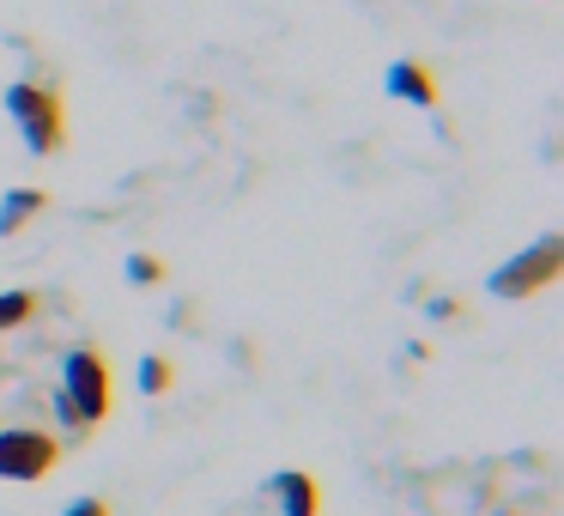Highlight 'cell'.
Returning a JSON list of instances; mask_svg holds the SVG:
<instances>
[{"label": "cell", "mask_w": 564, "mask_h": 516, "mask_svg": "<svg viewBox=\"0 0 564 516\" xmlns=\"http://www.w3.org/2000/svg\"><path fill=\"white\" fill-rule=\"evenodd\" d=\"M7 116L19 122V135H25V147L37 152V159H55V152L67 147V110H62V92L55 86L19 79V86L7 92Z\"/></svg>", "instance_id": "cell-1"}, {"label": "cell", "mask_w": 564, "mask_h": 516, "mask_svg": "<svg viewBox=\"0 0 564 516\" xmlns=\"http://www.w3.org/2000/svg\"><path fill=\"white\" fill-rule=\"evenodd\" d=\"M67 401V413H74L79 431L104 426V413H110V358L98 353V346H74V353L62 358V389H55Z\"/></svg>", "instance_id": "cell-2"}, {"label": "cell", "mask_w": 564, "mask_h": 516, "mask_svg": "<svg viewBox=\"0 0 564 516\" xmlns=\"http://www.w3.org/2000/svg\"><path fill=\"white\" fill-rule=\"evenodd\" d=\"M558 268H564V244L558 237H540V244H528L522 256H510L503 268H491L486 292L503 298V304H522V298L546 292V286L558 280Z\"/></svg>", "instance_id": "cell-3"}, {"label": "cell", "mask_w": 564, "mask_h": 516, "mask_svg": "<svg viewBox=\"0 0 564 516\" xmlns=\"http://www.w3.org/2000/svg\"><path fill=\"white\" fill-rule=\"evenodd\" d=\"M62 462V438L37 426H0V480L13 486H37V480L55 474Z\"/></svg>", "instance_id": "cell-4"}, {"label": "cell", "mask_w": 564, "mask_h": 516, "mask_svg": "<svg viewBox=\"0 0 564 516\" xmlns=\"http://www.w3.org/2000/svg\"><path fill=\"white\" fill-rule=\"evenodd\" d=\"M273 504L280 516H322V486L310 467H280L273 474Z\"/></svg>", "instance_id": "cell-5"}, {"label": "cell", "mask_w": 564, "mask_h": 516, "mask_svg": "<svg viewBox=\"0 0 564 516\" xmlns=\"http://www.w3.org/2000/svg\"><path fill=\"white\" fill-rule=\"evenodd\" d=\"M382 86H389V98L413 104V110H431V104H437V74H431L425 62H394Z\"/></svg>", "instance_id": "cell-6"}, {"label": "cell", "mask_w": 564, "mask_h": 516, "mask_svg": "<svg viewBox=\"0 0 564 516\" xmlns=\"http://www.w3.org/2000/svg\"><path fill=\"white\" fill-rule=\"evenodd\" d=\"M43 207H50V195H43V189H7V195H0V237H19Z\"/></svg>", "instance_id": "cell-7"}, {"label": "cell", "mask_w": 564, "mask_h": 516, "mask_svg": "<svg viewBox=\"0 0 564 516\" xmlns=\"http://www.w3.org/2000/svg\"><path fill=\"white\" fill-rule=\"evenodd\" d=\"M37 292H0V334H13V329H25L31 316H37Z\"/></svg>", "instance_id": "cell-8"}, {"label": "cell", "mask_w": 564, "mask_h": 516, "mask_svg": "<svg viewBox=\"0 0 564 516\" xmlns=\"http://www.w3.org/2000/svg\"><path fill=\"white\" fill-rule=\"evenodd\" d=\"M171 383H176V365L164 353L140 358V395H171Z\"/></svg>", "instance_id": "cell-9"}, {"label": "cell", "mask_w": 564, "mask_h": 516, "mask_svg": "<svg viewBox=\"0 0 564 516\" xmlns=\"http://www.w3.org/2000/svg\"><path fill=\"white\" fill-rule=\"evenodd\" d=\"M128 280H134V286H159L164 280V261L159 256H128Z\"/></svg>", "instance_id": "cell-10"}, {"label": "cell", "mask_w": 564, "mask_h": 516, "mask_svg": "<svg viewBox=\"0 0 564 516\" xmlns=\"http://www.w3.org/2000/svg\"><path fill=\"white\" fill-rule=\"evenodd\" d=\"M62 516H110V504H104V498H74Z\"/></svg>", "instance_id": "cell-11"}, {"label": "cell", "mask_w": 564, "mask_h": 516, "mask_svg": "<svg viewBox=\"0 0 564 516\" xmlns=\"http://www.w3.org/2000/svg\"><path fill=\"white\" fill-rule=\"evenodd\" d=\"M431 316H437V322H455V316H462V304H455V298H431Z\"/></svg>", "instance_id": "cell-12"}, {"label": "cell", "mask_w": 564, "mask_h": 516, "mask_svg": "<svg viewBox=\"0 0 564 516\" xmlns=\"http://www.w3.org/2000/svg\"><path fill=\"white\" fill-rule=\"evenodd\" d=\"M498 516H522V510H498Z\"/></svg>", "instance_id": "cell-13"}]
</instances>
